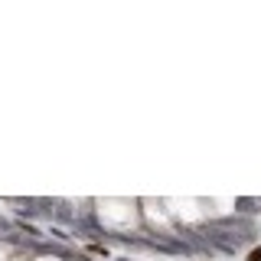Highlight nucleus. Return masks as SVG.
I'll list each match as a JSON object with an SVG mask.
<instances>
[{"label": "nucleus", "instance_id": "nucleus-1", "mask_svg": "<svg viewBox=\"0 0 261 261\" xmlns=\"http://www.w3.org/2000/svg\"><path fill=\"white\" fill-rule=\"evenodd\" d=\"M261 199H235V209L239 212H258Z\"/></svg>", "mask_w": 261, "mask_h": 261}, {"label": "nucleus", "instance_id": "nucleus-2", "mask_svg": "<svg viewBox=\"0 0 261 261\" xmlns=\"http://www.w3.org/2000/svg\"><path fill=\"white\" fill-rule=\"evenodd\" d=\"M248 261H261V248H255V251H251V255H248Z\"/></svg>", "mask_w": 261, "mask_h": 261}]
</instances>
